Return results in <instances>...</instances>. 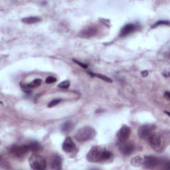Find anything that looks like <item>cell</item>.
I'll return each instance as SVG.
<instances>
[{
    "instance_id": "obj_1",
    "label": "cell",
    "mask_w": 170,
    "mask_h": 170,
    "mask_svg": "<svg viewBox=\"0 0 170 170\" xmlns=\"http://www.w3.org/2000/svg\"><path fill=\"white\" fill-rule=\"evenodd\" d=\"M112 156V154L106 148L95 146L91 148L87 154L86 159L89 162L92 163L104 162L111 159Z\"/></svg>"
},
{
    "instance_id": "obj_2",
    "label": "cell",
    "mask_w": 170,
    "mask_h": 170,
    "mask_svg": "<svg viewBox=\"0 0 170 170\" xmlns=\"http://www.w3.org/2000/svg\"><path fill=\"white\" fill-rule=\"evenodd\" d=\"M96 135L95 130L92 127L85 126L79 129L75 136L77 141L80 143H84L92 139Z\"/></svg>"
},
{
    "instance_id": "obj_3",
    "label": "cell",
    "mask_w": 170,
    "mask_h": 170,
    "mask_svg": "<svg viewBox=\"0 0 170 170\" xmlns=\"http://www.w3.org/2000/svg\"><path fill=\"white\" fill-rule=\"evenodd\" d=\"M149 144L154 151L161 152L164 148V142L162 136L159 133H152L148 138Z\"/></svg>"
},
{
    "instance_id": "obj_4",
    "label": "cell",
    "mask_w": 170,
    "mask_h": 170,
    "mask_svg": "<svg viewBox=\"0 0 170 170\" xmlns=\"http://www.w3.org/2000/svg\"><path fill=\"white\" fill-rule=\"evenodd\" d=\"M30 167L35 170H43L46 168L47 163L45 157L39 154H33L30 157L29 160Z\"/></svg>"
},
{
    "instance_id": "obj_5",
    "label": "cell",
    "mask_w": 170,
    "mask_h": 170,
    "mask_svg": "<svg viewBox=\"0 0 170 170\" xmlns=\"http://www.w3.org/2000/svg\"><path fill=\"white\" fill-rule=\"evenodd\" d=\"M29 151L27 145H13L10 149V152L12 156L19 158L25 156Z\"/></svg>"
},
{
    "instance_id": "obj_6",
    "label": "cell",
    "mask_w": 170,
    "mask_h": 170,
    "mask_svg": "<svg viewBox=\"0 0 170 170\" xmlns=\"http://www.w3.org/2000/svg\"><path fill=\"white\" fill-rule=\"evenodd\" d=\"M160 163V160L152 156H145L144 159H142V165L146 169H154Z\"/></svg>"
},
{
    "instance_id": "obj_7",
    "label": "cell",
    "mask_w": 170,
    "mask_h": 170,
    "mask_svg": "<svg viewBox=\"0 0 170 170\" xmlns=\"http://www.w3.org/2000/svg\"><path fill=\"white\" fill-rule=\"evenodd\" d=\"M130 133H131V130L130 128L126 125H123L120 128L116 133V137L120 142H126L129 138Z\"/></svg>"
},
{
    "instance_id": "obj_8",
    "label": "cell",
    "mask_w": 170,
    "mask_h": 170,
    "mask_svg": "<svg viewBox=\"0 0 170 170\" xmlns=\"http://www.w3.org/2000/svg\"><path fill=\"white\" fill-rule=\"evenodd\" d=\"M155 129V126L153 124H145L139 128L138 130V136L142 139L148 138Z\"/></svg>"
},
{
    "instance_id": "obj_9",
    "label": "cell",
    "mask_w": 170,
    "mask_h": 170,
    "mask_svg": "<svg viewBox=\"0 0 170 170\" xmlns=\"http://www.w3.org/2000/svg\"><path fill=\"white\" fill-rule=\"evenodd\" d=\"M62 148L63 151H65V152L71 153L75 151L76 145L71 138L66 137L65 141L63 142Z\"/></svg>"
},
{
    "instance_id": "obj_10",
    "label": "cell",
    "mask_w": 170,
    "mask_h": 170,
    "mask_svg": "<svg viewBox=\"0 0 170 170\" xmlns=\"http://www.w3.org/2000/svg\"><path fill=\"white\" fill-rule=\"evenodd\" d=\"M120 150L125 156L130 155L134 150V145L132 142H122L120 145Z\"/></svg>"
},
{
    "instance_id": "obj_11",
    "label": "cell",
    "mask_w": 170,
    "mask_h": 170,
    "mask_svg": "<svg viewBox=\"0 0 170 170\" xmlns=\"http://www.w3.org/2000/svg\"><path fill=\"white\" fill-rule=\"evenodd\" d=\"M51 168L53 169H62V160L60 156L54 155L51 160Z\"/></svg>"
},
{
    "instance_id": "obj_12",
    "label": "cell",
    "mask_w": 170,
    "mask_h": 170,
    "mask_svg": "<svg viewBox=\"0 0 170 170\" xmlns=\"http://www.w3.org/2000/svg\"><path fill=\"white\" fill-rule=\"evenodd\" d=\"M136 27L134 24H127L125 26H124L123 28L121 29L120 33V37H125V36L130 34V33L133 32L136 30Z\"/></svg>"
},
{
    "instance_id": "obj_13",
    "label": "cell",
    "mask_w": 170,
    "mask_h": 170,
    "mask_svg": "<svg viewBox=\"0 0 170 170\" xmlns=\"http://www.w3.org/2000/svg\"><path fill=\"white\" fill-rule=\"evenodd\" d=\"M97 32V29L96 27H87V28L84 29L83 31H82L81 33V36L82 37H86V38H89V37H92V36L95 35Z\"/></svg>"
},
{
    "instance_id": "obj_14",
    "label": "cell",
    "mask_w": 170,
    "mask_h": 170,
    "mask_svg": "<svg viewBox=\"0 0 170 170\" xmlns=\"http://www.w3.org/2000/svg\"><path fill=\"white\" fill-rule=\"evenodd\" d=\"M41 21V19L38 17L35 16H31L28 17H25L22 19V22L27 24H33L35 23L39 22Z\"/></svg>"
},
{
    "instance_id": "obj_15",
    "label": "cell",
    "mask_w": 170,
    "mask_h": 170,
    "mask_svg": "<svg viewBox=\"0 0 170 170\" xmlns=\"http://www.w3.org/2000/svg\"><path fill=\"white\" fill-rule=\"evenodd\" d=\"M27 145H28L29 150L32 151H38L41 149V145L37 142H30L29 144H27Z\"/></svg>"
},
{
    "instance_id": "obj_16",
    "label": "cell",
    "mask_w": 170,
    "mask_h": 170,
    "mask_svg": "<svg viewBox=\"0 0 170 170\" xmlns=\"http://www.w3.org/2000/svg\"><path fill=\"white\" fill-rule=\"evenodd\" d=\"M90 74V75H92L94 76V77H98L100 79H101L104 81L107 82V83H112V80L111 78H110L108 77H106V76L104 75H101V74H97V73H92V72H89Z\"/></svg>"
},
{
    "instance_id": "obj_17",
    "label": "cell",
    "mask_w": 170,
    "mask_h": 170,
    "mask_svg": "<svg viewBox=\"0 0 170 170\" xmlns=\"http://www.w3.org/2000/svg\"><path fill=\"white\" fill-rule=\"evenodd\" d=\"M72 127H73V124H72L71 122H66L65 124H63L61 128L62 131L63 132L67 133L72 129Z\"/></svg>"
},
{
    "instance_id": "obj_18",
    "label": "cell",
    "mask_w": 170,
    "mask_h": 170,
    "mask_svg": "<svg viewBox=\"0 0 170 170\" xmlns=\"http://www.w3.org/2000/svg\"><path fill=\"white\" fill-rule=\"evenodd\" d=\"M132 165L136 167H138L142 165V159L140 156H136L131 160Z\"/></svg>"
},
{
    "instance_id": "obj_19",
    "label": "cell",
    "mask_w": 170,
    "mask_h": 170,
    "mask_svg": "<svg viewBox=\"0 0 170 170\" xmlns=\"http://www.w3.org/2000/svg\"><path fill=\"white\" fill-rule=\"evenodd\" d=\"M42 81L40 78H36L33 81H32L31 83H30L29 84V86L31 88V89H33V88H36L40 86L41 84Z\"/></svg>"
},
{
    "instance_id": "obj_20",
    "label": "cell",
    "mask_w": 170,
    "mask_h": 170,
    "mask_svg": "<svg viewBox=\"0 0 170 170\" xmlns=\"http://www.w3.org/2000/svg\"><path fill=\"white\" fill-rule=\"evenodd\" d=\"M20 86L21 89L23 90V91L25 93H31L32 92L31 90V88L29 86L28 84H23L21 83L20 84Z\"/></svg>"
},
{
    "instance_id": "obj_21",
    "label": "cell",
    "mask_w": 170,
    "mask_h": 170,
    "mask_svg": "<svg viewBox=\"0 0 170 170\" xmlns=\"http://www.w3.org/2000/svg\"><path fill=\"white\" fill-rule=\"evenodd\" d=\"M70 84H71V83H70L69 81H63L62 83H60L58 85V87L62 89H68V88L70 86Z\"/></svg>"
},
{
    "instance_id": "obj_22",
    "label": "cell",
    "mask_w": 170,
    "mask_h": 170,
    "mask_svg": "<svg viewBox=\"0 0 170 170\" xmlns=\"http://www.w3.org/2000/svg\"><path fill=\"white\" fill-rule=\"evenodd\" d=\"M60 101H61V100H60V99H54V100H53V101H51L49 103H48V104L47 105V106H48V108L54 107V106H55L56 105L58 104L59 103H60Z\"/></svg>"
},
{
    "instance_id": "obj_23",
    "label": "cell",
    "mask_w": 170,
    "mask_h": 170,
    "mask_svg": "<svg viewBox=\"0 0 170 170\" xmlns=\"http://www.w3.org/2000/svg\"><path fill=\"white\" fill-rule=\"evenodd\" d=\"M169 25V21H157L156 23H155L153 27H154L159 26V25Z\"/></svg>"
},
{
    "instance_id": "obj_24",
    "label": "cell",
    "mask_w": 170,
    "mask_h": 170,
    "mask_svg": "<svg viewBox=\"0 0 170 170\" xmlns=\"http://www.w3.org/2000/svg\"><path fill=\"white\" fill-rule=\"evenodd\" d=\"M57 78L54 77H48L46 78V80H45V82H46L47 84H51V83H55L57 81Z\"/></svg>"
},
{
    "instance_id": "obj_25",
    "label": "cell",
    "mask_w": 170,
    "mask_h": 170,
    "mask_svg": "<svg viewBox=\"0 0 170 170\" xmlns=\"http://www.w3.org/2000/svg\"><path fill=\"white\" fill-rule=\"evenodd\" d=\"M72 60H73V61H74L76 64H77V65H78V66H81V67L83 68V69H86L88 68V66H87L86 64H84V63H81V62L78 61V60H76V59H73Z\"/></svg>"
},
{
    "instance_id": "obj_26",
    "label": "cell",
    "mask_w": 170,
    "mask_h": 170,
    "mask_svg": "<svg viewBox=\"0 0 170 170\" xmlns=\"http://www.w3.org/2000/svg\"><path fill=\"white\" fill-rule=\"evenodd\" d=\"M164 96H165V98L167 100H168V101H169V100H170V94H169V92H168V91H166V92H165Z\"/></svg>"
},
{
    "instance_id": "obj_27",
    "label": "cell",
    "mask_w": 170,
    "mask_h": 170,
    "mask_svg": "<svg viewBox=\"0 0 170 170\" xmlns=\"http://www.w3.org/2000/svg\"><path fill=\"white\" fill-rule=\"evenodd\" d=\"M141 74H142V77H147L148 76V72L147 71H142V72H141Z\"/></svg>"
}]
</instances>
